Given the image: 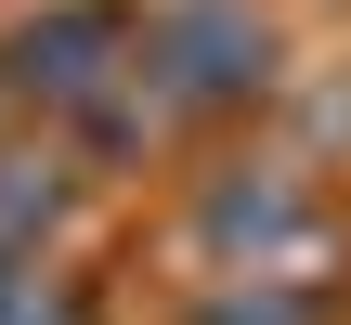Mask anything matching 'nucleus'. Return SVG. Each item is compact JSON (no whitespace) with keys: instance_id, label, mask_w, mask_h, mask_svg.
Masks as SVG:
<instances>
[{"instance_id":"f257e3e1","label":"nucleus","mask_w":351,"mask_h":325,"mask_svg":"<svg viewBox=\"0 0 351 325\" xmlns=\"http://www.w3.org/2000/svg\"><path fill=\"white\" fill-rule=\"evenodd\" d=\"M156 65H169V91H182V104H221V91H247V78H261V26H247L234 0H208V13H169Z\"/></svg>"},{"instance_id":"f03ea898","label":"nucleus","mask_w":351,"mask_h":325,"mask_svg":"<svg viewBox=\"0 0 351 325\" xmlns=\"http://www.w3.org/2000/svg\"><path fill=\"white\" fill-rule=\"evenodd\" d=\"M117 52V26L104 13H52V26H26V91H52V104H104V65Z\"/></svg>"},{"instance_id":"7ed1b4c3","label":"nucleus","mask_w":351,"mask_h":325,"mask_svg":"<svg viewBox=\"0 0 351 325\" xmlns=\"http://www.w3.org/2000/svg\"><path fill=\"white\" fill-rule=\"evenodd\" d=\"M52 221H65V182L26 169V156H0V248H39Z\"/></svg>"},{"instance_id":"20e7f679","label":"nucleus","mask_w":351,"mask_h":325,"mask_svg":"<svg viewBox=\"0 0 351 325\" xmlns=\"http://www.w3.org/2000/svg\"><path fill=\"white\" fill-rule=\"evenodd\" d=\"M0 325H65V300L26 274V248H0Z\"/></svg>"}]
</instances>
